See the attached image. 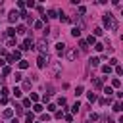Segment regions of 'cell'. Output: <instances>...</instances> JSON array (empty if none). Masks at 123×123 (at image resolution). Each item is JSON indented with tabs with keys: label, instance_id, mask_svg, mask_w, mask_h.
<instances>
[{
	"label": "cell",
	"instance_id": "14",
	"mask_svg": "<svg viewBox=\"0 0 123 123\" xmlns=\"http://www.w3.org/2000/svg\"><path fill=\"white\" fill-rule=\"evenodd\" d=\"M87 44H96V37H94V35H90V37L87 39Z\"/></svg>",
	"mask_w": 123,
	"mask_h": 123
},
{
	"label": "cell",
	"instance_id": "16",
	"mask_svg": "<svg viewBox=\"0 0 123 123\" xmlns=\"http://www.w3.org/2000/svg\"><path fill=\"white\" fill-rule=\"evenodd\" d=\"M2 115H4L6 119H8V117H12V115H13V110H4V114H2Z\"/></svg>",
	"mask_w": 123,
	"mask_h": 123
},
{
	"label": "cell",
	"instance_id": "34",
	"mask_svg": "<svg viewBox=\"0 0 123 123\" xmlns=\"http://www.w3.org/2000/svg\"><path fill=\"white\" fill-rule=\"evenodd\" d=\"M115 73H117V75H121V73H123V69H121V66H115Z\"/></svg>",
	"mask_w": 123,
	"mask_h": 123
},
{
	"label": "cell",
	"instance_id": "31",
	"mask_svg": "<svg viewBox=\"0 0 123 123\" xmlns=\"http://www.w3.org/2000/svg\"><path fill=\"white\" fill-rule=\"evenodd\" d=\"M46 18H56V10H50V12H48V15H46Z\"/></svg>",
	"mask_w": 123,
	"mask_h": 123
},
{
	"label": "cell",
	"instance_id": "36",
	"mask_svg": "<svg viewBox=\"0 0 123 123\" xmlns=\"http://www.w3.org/2000/svg\"><path fill=\"white\" fill-rule=\"evenodd\" d=\"M58 104L64 106V104H66V98H64V96H60V98H58Z\"/></svg>",
	"mask_w": 123,
	"mask_h": 123
},
{
	"label": "cell",
	"instance_id": "39",
	"mask_svg": "<svg viewBox=\"0 0 123 123\" xmlns=\"http://www.w3.org/2000/svg\"><path fill=\"white\" fill-rule=\"evenodd\" d=\"M6 62H10V64H13L15 60H13V58H12V54H10V56H6Z\"/></svg>",
	"mask_w": 123,
	"mask_h": 123
},
{
	"label": "cell",
	"instance_id": "29",
	"mask_svg": "<svg viewBox=\"0 0 123 123\" xmlns=\"http://www.w3.org/2000/svg\"><path fill=\"white\" fill-rule=\"evenodd\" d=\"M29 100H33V102H39V94H35V92H33V94H31V98Z\"/></svg>",
	"mask_w": 123,
	"mask_h": 123
},
{
	"label": "cell",
	"instance_id": "38",
	"mask_svg": "<svg viewBox=\"0 0 123 123\" xmlns=\"http://www.w3.org/2000/svg\"><path fill=\"white\" fill-rule=\"evenodd\" d=\"M48 112H56V106L54 104H48Z\"/></svg>",
	"mask_w": 123,
	"mask_h": 123
},
{
	"label": "cell",
	"instance_id": "22",
	"mask_svg": "<svg viewBox=\"0 0 123 123\" xmlns=\"http://www.w3.org/2000/svg\"><path fill=\"white\" fill-rule=\"evenodd\" d=\"M114 110H115V112H121V110H123V108H121V102H115V104H114Z\"/></svg>",
	"mask_w": 123,
	"mask_h": 123
},
{
	"label": "cell",
	"instance_id": "40",
	"mask_svg": "<svg viewBox=\"0 0 123 123\" xmlns=\"http://www.w3.org/2000/svg\"><path fill=\"white\" fill-rule=\"evenodd\" d=\"M0 54H6V50H4V48H2V46H0Z\"/></svg>",
	"mask_w": 123,
	"mask_h": 123
},
{
	"label": "cell",
	"instance_id": "24",
	"mask_svg": "<svg viewBox=\"0 0 123 123\" xmlns=\"http://www.w3.org/2000/svg\"><path fill=\"white\" fill-rule=\"evenodd\" d=\"M88 100H90V102H94V100H96V94H94V92H92V90L88 92Z\"/></svg>",
	"mask_w": 123,
	"mask_h": 123
},
{
	"label": "cell",
	"instance_id": "6",
	"mask_svg": "<svg viewBox=\"0 0 123 123\" xmlns=\"http://www.w3.org/2000/svg\"><path fill=\"white\" fill-rule=\"evenodd\" d=\"M56 52H58V54H64V52H66V44H64V42H58V44H56Z\"/></svg>",
	"mask_w": 123,
	"mask_h": 123
},
{
	"label": "cell",
	"instance_id": "27",
	"mask_svg": "<svg viewBox=\"0 0 123 123\" xmlns=\"http://www.w3.org/2000/svg\"><path fill=\"white\" fill-rule=\"evenodd\" d=\"M104 92H106V94H108V96H110V94H112V92H114V88H112V87H106V88H104Z\"/></svg>",
	"mask_w": 123,
	"mask_h": 123
},
{
	"label": "cell",
	"instance_id": "26",
	"mask_svg": "<svg viewBox=\"0 0 123 123\" xmlns=\"http://www.w3.org/2000/svg\"><path fill=\"white\" fill-rule=\"evenodd\" d=\"M102 71H104V73H108V75H110V71H112V67H110V66H102Z\"/></svg>",
	"mask_w": 123,
	"mask_h": 123
},
{
	"label": "cell",
	"instance_id": "11",
	"mask_svg": "<svg viewBox=\"0 0 123 123\" xmlns=\"http://www.w3.org/2000/svg\"><path fill=\"white\" fill-rule=\"evenodd\" d=\"M12 58H13V60H21V50H13Z\"/></svg>",
	"mask_w": 123,
	"mask_h": 123
},
{
	"label": "cell",
	"instance_id": "25",
	"mask_svg": "<svg viewBox=\"0 0 123 123\" xmlns=\"http://www.w3.org/2000/svg\"><path fill=\"white\" fill-rule=\"evenodd\" d=\"M102 83H104L102 79H96V81H94V87H96V88H102Z\"/></svg>",
	"mask_w": 123,
	"mask_h": 123
},
{
	"label": "cell",
	"instance_id": "21",
	"mask_svg": "<svg viewBox=\"0 0 123 123\" xmlns=\"http://www.w3.org/2000/svg\"><path fill=\"white\" fill-rule=\"evenodd\" d=\"M94 48H96L98 52H102V50H104V44H102V42H96V44H94Z\"/></svg>",
	"mask_w": 123,
	"mask_h": 123
},
{
	"label": "cell",
	"instance_id": "20",
	"mask_svg": "<svg viewBox=\"0 0 123 123\" xmlns=\"http://www.w3.org/2000/svg\"><path fill=\"white\" fill-rule=\"evenodd\" d=\"M6 35H8V37H13V35H15V29H13V27H10V29L6 31Z\"/></svg>",
	"mask_w": 123,
	"mask_h": 123
},
{
	"label": "cell",
	"instance_id": "41",
	"mask_svg": "<svg viewBox=\"0 0 123 123\" xmlns=\"http://www.w3.org/2000/svg\"><path fill=\"white\" fill-rule=\"evenodd\" d=\"M12 123H19V121H18V119H13V121H12Z\"/></svg>",
	"mask_w": 123,
	"mask_h": 123
},
{
	"label": "cell",
	"instance_id": "4",
	"mask_svg": "<svg viewBox=\"0 0 123 123\" xmlns=\"http://www.w3.org/2000/svg\"><path fill=\"white\" fill-rule=\"evenodd\" d=\"M46 64H48V58H46V56H39V60H37V66H39V67L42 69V67H44Z\"/></svg>",
	"mask_w": 123,
	"mask_h": 123
},
{
	"label": "cell",
	"instance_id": "7",
	"mask_svg": "<svg viewBox=\"0 0 123 123\" xmlns=\"http://www.w3.org/2000/svg\"><path fill=\"white\" fill-rule=\"evenodd\" d=\"M60 71H62V66H60V64H54V66H52V75L56 77Z\"/></svg>",
	"mask_w": 123,
	"mask_h": 123
},
{
	"label": "cell",
	"instance_id": "37",
	"mask_svg": "<svg viewBox=\"0 0 123 123\" xmlns=\"http://www.w3.org/2000/svg\"><path fill=\"white\" fill-rule=\"evenodd\" d=\"M35 112H42V106L40 104H35Z\"/></svg>",
	"mask_w": 123,
	"mask_h": 123
},
{
	"label": "cell",
	"instance_id": "35",
	"mask_svg": "<svg viewBox=\"0 0 123 123\" xmlns=\"http://www.w3.org/2000/svg\"><path fill=\"white\" fill-rule=\"evenodd\" d=\"M23 106H25V108H29V106H31V100H29V98H25V100H23Z\"/></svg>",
	"mask_w": 123,
	"mask_h": 123
},
{
	"label": "cell",
	"instance_id": "5",
	"mask_svg": "<svg viewBox=\"0 0 123 123\" xmlns=\"http://www.w3.org/2000/svg\"><path fill=\"white\" fill-rule=\"evenodd\" d=\"M66 56H67V60H75L77 56H79V52H77L75 48H71V50H67V52H66Z\"/></svg>",
	"mask_w": 123,
	"mask_h": 123
},
{
	"label": "cell",
	"instance_id": "17",
	"mask_svg": "<svg viewBox=\"0 0 123 123\" xmlns=\"http://www.w3.org/2000/svg\"><path fill=\"white\" fill-rule=\"evenodd\" d=\"M40 119H42V123H48V121H50V115H48V114H42Z\"/></svg>",
	"mask_w": 123,
	"mask_h": 123
},
{
	"label": "cell",
	"instance_id": "8",
	"mask_svg": "<svg viewBox=\"0 0 123 123\" xmlns=\"http://www.w3.org/2000/svg\"><path fill=\"white\" fill-rule=\"evenodd\" d=\"M71 35L73 37H81V27H73L71 29Z\"/></svg>",
	"mask_w": 123,
	"mask_h": 123
},
{
	"label": "cell",
	"instance_id": "1",
	"mask_svg": "<svg viewBox=\"0 0 123 123\" xmlns=\"http://www.w3.org/2000/svg\"><path fill=\"white\" fill-rule=\"evenodd\" d=\"M102 21H104V25H106L108 29H112V31H117V27H119V23L114 19V15H112V13H106L104 18H102Z\"/></svg>",
	"mask_w": 123,
	"mask_h": 123
},
{
	"label": "cell",
	"instance_id": "13",
	"mask_svg": "<svg viewBox=\"0 0 123 123\" xmlns=\"http://www.w3.org/2000/svg\"><path fill=\"white\" fill-rule=\"evenodd\" d=\"M15 33H19V35H23V33H27V29H25V25H19L18 29H15Z\"/></svg>",
	"mask_w": 123,
	"mask_h": 123
},
{
	"label": "cell",
	"instance_id": "12",
	"mask_svg": "<svg viewBox=\"0 0 123 123\" xmlns=\"http://www.w3.org/2000/svg\"><path fill=\"white\" fill-rule=\"evenodd\" d=\"M79 46H81V50H83V52H87V50H88V44H87V40H81V42H79Z\"/></svg>",
	"mask_w": 123,
	"mask_h": 123
},
{
	"label": "cell",
	"instance_id": "9",
	"mask_svg": "<svg viewBox=\"0 0 123 123\" xmlns=\"http://www.w3.org/2000/svg\"><path fill=\"white\" fill-rule=\"evenodd\" d=\"M29 67V62L27 60H19V69H27Z\"/></svg>",
	"mask_w": 123,
	"mask_h": 123
},
{
	"label": "cell",
	"instance_id": "15",
	"mask_svg": "<svg viewBox=\"0 0 123 123\" xmlns=\"http://www.w3.org/2000/svg\"><path fill=\"white\" fill-rule=\"evenodd\" d=\"M25 119H27V123H33V119H35V115L31 114V112H27V115H25Z\"/></svg>",
	"mask_w": 123,
	"mask_h": 123
},
{
	"label": "cell",
	"instance_id": "32",
	"mask_svg": "<svg viewBox=\"0 0 123 123\" xmlns=\"http://www.w3.org/2000/svg\"><path fill=\"white\" fill-rule=\"evenodd\" d=\"M94 35H96V37H100V35H102V29H100V27H96V29H94Z\"/></svg>",
	"mask_w": 123,
	"mask_h": 123
},
{
	"label": "cell",
	"instance_id": "19",
	"mask_svg": "<svg viewBox=\"0 0 123 123\" xmlns=\"http://www.w3.org/2000/svg\"><path fill=\"white\" fill-rule=\"evenodd\" d=\"M119 85H121L119 79H114V81H112V87H114V88H119Z\"/></svg>",
	"mask_w": 123,
	"mask_h": 123
},
{
	"label": "cell",
	"instance_id": "30",
	"mask_svg": "<svg viewBox=\"0 0 123 123\" xmlns=\"http://www.w3.org/2000/svg\"><path fill=\"white\" fill-rule=\"evenodd\" d=\"M81 92H83V87L79 85V87H77V88H75V94H77V96H79V94H81Z\"/></svg>",
	"mask_w": 123,
	"mask_h": 123
},
{
	"label": "cell",
	"instance_id": "33",
	"mask_svg": "<svg viewBox=\"0 0 123 123\" xmlns=\"http://www.w3.org/2000/svg\"><path fill=\"white\" fill-rule=\"evenodd\" d=\"M35 29H42V21H35Z\"/></svg>",
	"mask_w": 123,
	"mask_h": 123
},
{
	"label": "cell",
	"instance_id": "3",
	"mask_svg": "<svg viewBox=\"0 0 123 123\" xmlns=\"http://www.w3.org/2000/svg\"><path fill=\"white\" fill-rule=\"evenodd\" d=\"M18 19H19V12H18V10H12V12L8 13V21H10V23H15Z\"/></svg>",
	"mask_w": 123,
	"mask_h": 123
},
{
	"label": "cell",
	"instance_id": "10",
	"mask_svg": "<svg viewBox=\"0 0 123 123\" xmlns=\"http://www.w3.org/2000/svg\"><path fill=\"white\" fill-rule=\"evenodd\" d=\"M88 62H90V66H92V67H96V66L100 64V58H90Z\"/></svg>",
	"mask_w": 123,
	"mask_h": 123
},
{
	"label": "cell",
	"instance_id": "23",
	"mask_svg": "<svg viewBox=\"0 0 123 123\" xmlns=\"http://www.w3.org/2000/svg\"><path fill=\"white\" fill-rule=\"evenodd\" d=\"M15 114H18V115H21V114H23V108H21V106H18V104H15Z\"/></svg>",
	"mask_w": 123,
	"mask_h": 123
},
{
	"label": "cell",
	"instance_id": "18",
	"mask_svg": "<svg viewBox=\"0 0 123 123\" xmlns=\"http://www.w3.org/2000/svg\"><path fill=\"white\" fill-rule=\"evenodd\" d=\"M60 19H62V23H69V18L64 15V13H60Z\"/></svg>",
	"mask_w": 123,
	"mask_h": 123
},
{
	"label": "cell",
	"instance_id": "2",
	"mask_svg": "<svg viewBox=\"0 0 123 123\" xmlns=\"http://www.w3.org/2000/svg\"><path fill=\"white\" fill-rule=\"evenodd\" d=\"M37 48H39L40 56H44V54H46V50H48V40H46V39H40V40L37 42Z\"/></svg>",
	"mask_w": 123,
	"mask_h": 123
},
{
	"label": "cell",
	"instance_id": "28",
	"mask_svg": "<svg viewBox=\"0 0 123 123\" xmlns=\"http://www.w3.org/2000/svg\"><path fill=\"white\" fill-rule=\"evenodd\" d=\"M79 108H81V104H79V102H75V104H73V112L77 114V112H79Z\"/></svg>",
	"mask_w": 123,
	"mask_h": 123
}]
</instances>
